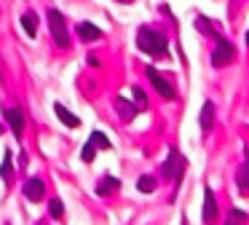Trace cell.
I'll list each match as a JSON object with an SVG mask.
<instances>
[{
  "label": "cell",
  "instance_id": "16",
  "mask_svg": "<svg viewBox=\"0 0 249 225\" xmlns=\"http://www.w3.org/2000/svg\"><path fill=\"white\" fill-rule=\"evenodd\" d=\"M247 223H249L247 212L238 209V206H233L231 212H228V217H225V225H247Z\"/></svg>",
  "mask_w": 249,
  "mask_h": 225
},
{
  "label": "cell",
  "instance_id": "15",
  "mask_svg": "<svg viewBox=\"0 0 249 225\" xmlns=\"http://www.w3.org/2000/svg\"><path fill=\"white\" fill-rule=\"evenodd\" d=\"M22 27H24V32H27L30 38H35L38 35V14H33V11L22 14Z\"/></svg>",
  "mask_w": 249,
  "mask_h": 225
},
{
  "label": "cell",
  "instance_id": "2",
  "mask_svg": "<svg viewBox=\"0 0 249 225\" xmlns=\"http://www.w3.org/2000/svg\"><path fill=\"white\" fill-rule=\"evenodd\" d=\"M185 166H188V161H185V155L179 153L177 148H169V153H166V161H163V166H161V174L166 177V180H172V182H182Z\"/></svg>",
  "mask_w": 249,
  "mask_h": 225
},
{
  "label": "cell",
  "instance_id": "11",
  "mask_svg": "<svg viewBox=\"0 0 249 225\" xmlns=\"http://www.w3.org/2000/svg\"><path fill=\"white\" fill-rule=\"evenodd\" d=\"M54 112H56V118H59V121L65 123L67 129H78V126H81V118H78L75 112L67 110V107L62 105V102H56V105H54Z\"/></svg>",
  "mask_w": 249,
  "mask_h": 225
},
{
  "label": "cell",
  "instance_id": "26",
  "mask_svg": "<svg viewBox=\"0 0 249 225\" xmlns=\"http://www.w3.org/2000/svg\"><path fill=\"white\" fill-rule=\"evenodd\" d=\"M38 225H46V223H38Z\"/></svg>",
  "mask_w": 249,
  "mask_h": 225
},
{
  "label": "cell",
  "instance_id": "22",
  "mask_svg": "<svg viewBox=\"0 0 249 225\" xmlns=\"http://www.w3.org/2000/svg\"><path fill=\"white\" fill-rule=\"evenodd\" d=\"M0 177L6 182H11V153H6V161H3V166H0Z\"/></svg>",
  "mask_w": 249,
  "mask_h": 225
},
{
  "label": "cell",
  "instance_id": "21",
  "mask_svg": "<svg viewBox=\"0 0 249 225\" xmlns=\"http://www.w3.org/2000/svg\"><path fill=\"white\" fill-rule=\"evenodd\" d=\"M94 155H97V148H94L91 142H86V145H83V150H81V161H83V164H91Z\"/></svg>",
  "mask_w": 249,
  "mask_h": 225
},
{
  "label": "cell",
  "instance_id": "5",
  "mask_svg": "<svg viewBox=\"0 0 249 225\" xmlns=\"http://www.w3.org/2000/svg\"><path fill=\"white\" fill-rule=\"evenodd\" d=\"M145 75L150 78L153 89H156L158 94H161V99H169V102L177 99V89H174V83L166 78V75H161L156 67H147V70H145Z\"/></svg>",
  "mask_w": 249,
  "mask_h": 225
},
{
  "label": "cell",
  "instance_id": "8",
  "mask_svg": "<svg viewBox=\"0 0 249 225\" xmlns=\"http://www.w3.org/2000/svg\"><path fill=\"white\" fill-rule=\"evenodd\" d=\"M22 193L27 201H43V193H46V182L40 177H33L27 180V185H22Z\"/></svg>",
  "mask_w": 249,
  "mask_h": 225
},
{
  "label": "cell",
  "instance_id": "18",
  "mask_svg": "<svg viewBox=\"0 0 249 225\" xmlns=\"http://www.w3.org/2000/svg\"><path fill=\"white\" fill-rule=\"evenodd\" d=\"M137 190H140V193H153V190H156V177L142 174L140 180H137Z\"/></svg>",
  "mask_w": 249,
  "mask_h": 225
},
{
  "label": "cell",
  "instance_id": "23",
  "mask_svg": "<svg viewBox=\"0 0 249 225\" xmlns=\"http://www.w3.org/2000/svg\"><path fill=\"white\" fill-rule=\"evenodd\" d=\"M244 40H247V46H249V30H247V35H244Z\"/></svg>",
  "mask_w": 249,
  "mask_h": 225
},
{
  "label": "cell",
  "instance_id": "17",
  "mask_svg": "<svg viewBox=\"0 0 249 225\" xmlns=\"http://www.w3.org/2000/svg\"><path fill=\"white\" fill-rule=\"evenodd\" d=\"M89 142H91L97 150H110V148H113V142L107 139V134H102V131H91V137H89Z\"/></svg>",
  "mask_w": 249,
  "mask_h": 225
},
{
  "label": "cell",
  "instance_id": "13",
  "mask_svg": "<svg viewBox=\"0 0 249 225\" xmlns=\"http://www.w3.org/2000/svg\"><path fill=\"white\" fill-rule=\"evenodd\" d=\"M236 185L241 196H249V164H241L236 171Z\"/></svg>",
  "mask_w": 249,
  "mask_h": 225
},
{
  "label": "cell",
  "instance_id": "4",
  "mask_svg": "<svg viewBox=\"0 0 249 225\" xmlns=\"http://www.w3.org/2000/svg\"><path fill=\"white\" fill-rule=\"evenodd\" d=\"M233 59H236V46L225 38H217V46L212 51V67H228V64H233Z\"/></svg>",
  "mask_w": 249,
  "mask_h": 225
},
{
  "label": "cell",
  "instance_id": "12",
  "mask_svg": "<svg viewBox=\"0 0 249 225\" xmlns=\"http://www.w3.org/2000/svg\"><path fill=\"white\" fill-rule=\"evenodd\" d=\"M115 110H118L121 121H126V123H129V121H134V115L140 112V110H137V107L131 105L129 99H124V96H115Z\"/></svg>",
  "mask_w": 249,
  "mask_h": 225
},
{
  "label": "cell",
  "instance_id": "1",
  "mask_svg": "<svg viewBox=\"0 0 249 225\" xmlns=\"http://www.w3.org/2000/svg\"><path fill=\"white\" fill-rule=\"evenodd\" d=\"M137 46H140V51H145L147 56H153V59H166L169 56L166 35L158 32V30H150V27H140V32H137Z\"/></svg>",
  "mask_w": 249,
  "mask_h": 225
},
{
  "label": "cell",
  "instance_id": "7",
  "mask_svg": "<svg viewBox=\"0 0 249 225\" xmlns=\"http://www.w3.org/2000/svg\"><path fill=\"white\" fill-rule=\"evenodd\" d=\"M6 121H8V126H11L14 137L22 139V134H24V112L19 110V107H6Z\"/></svg>",
  "mask_w": 249,
  "mask_h": 225
},
{
  "label": "cell",
  "instance_id": "19",
  "mask_svg": "<svg viewBox=\"0 0 249 225\" xmlns=\"http://www.w3.org/2000/svg\"><path fill=\"white\" fill-rule=\"evenodd\" d=\"M131 96H134V107H137V110H147V94L140 89V86L131 89Z\"/></svg>",
  "mask_w": 249,
  "mask_h": 225
},
{
  "label": "cell",
  "instance_id": "14",
  "mask_svg": "<svg viewBox=\"0 0 249 225\" xmlns=\"http://www.w3.org/2000/svg\"><path fill=\"white\" fill-rule=\"evenodd\" d=\"M121 188V182L115 180V177H102L97 185V196H110V193H115Z\"/></svg>",
  "mask_w": 249,
  "mask_h": 225
},
{
  "label": "cell",
  "instance_id": "25",
  "mask_svg": "<svg viewBox=\"0 0 249 225\" xmlns=\"http://www.w3.org/2000/svg\"><path fill=\"white\" fill-rule=\"evenodd\" d=\"M182 225H188V223H185V217H182Z\"/></svg>",
  "mask_w": 249,
  "mask_h": 225
},
{
  "label": "cell",
  "instance_id": "6",
  "mask_svg": "<svg viewBox=\"0 0 249 225\" xmlns=\"http://www.w3.org/2000/svg\"><path fill=\"white\" fill-rule=\"evenodd\" d=\"M201 220L206 225H217L220 220V212H217V198L212 188H204V206H201Z\"/></svg>",
  "mask_w": 249,
  "mask_h": 225
},
{
  "label": "cell",
  "instance_id": "20",
  "mask_svg": "<svg viewBox=\"0 0 249 225\" xmlns=\"http://www.w3.org/2000/svg\"><path fill=\"white\" fill-rule=\"evenodd\" d=\"M49 214H51L54 220H62V217H65V206H62L59 198H51V201H49Z\"/></svg>",
  "mask_w": 249,
  "mask_h": 225
},
{
  "label": "cell",
  "instance_id": "24",
  "mask_svg": "<svg viewBox=\"0 0 249 225\" xmlns=\"http://www.w3.org/2000/svg\"><path fill=\"white\" fill-rule=\"evenodd\" d=\"M3 129H6V126H3V121H0V134H3Z\"/></svg>",
  "mask_w": 249,
  "mask_h": 225
},
{
  "label": "cell",
  "instance_id": "10",
  "mask_svg": "<svg viewBox=\"0 0 249 225\" xmlns=\"http://www.w3.org/2000/svg\"><path fill=\"white\" fill-rule=\"evenodd\" d=\"M198 126H201V131H212V126H214V102H209V99L204 102V107L198 112Z\"/></svg>",
  "mask_w": 249,
  "mask_h": 225
},
{
  "label": "cell",
  "instance_id": "9",
  "mask_svg": "<svg viewBox=\"0 0 249 225\" xmlns=\"http://www.w3.org/2000/svg\"><path fill=\"white\" fill-rule=\"evenodd\" d=\"M75 32H78V38H81L83 43H94V40L102 38V30H99L97 24H91V21H81V24L75 27Z\"/></svg>",
  "mask_w": 249,
  "mask_h": 225
},
{
  "label": "cell",
  "instance_id": "3",
  "mask_svg": "<svg viewBox=\"0 0 249 225\" xmlns=\"http://www.w3.org/2000/svg\"><path fill=\"white\" fill-rule=\"evenodd\" d=\"M46 16H49V30H51L54 43L59 48H67V46H70V32H67V21H65V16H62V11L51 8Z\"/></svg>",
  "mask_w": 249,
  "mask_h": 225
}]
</instances>
